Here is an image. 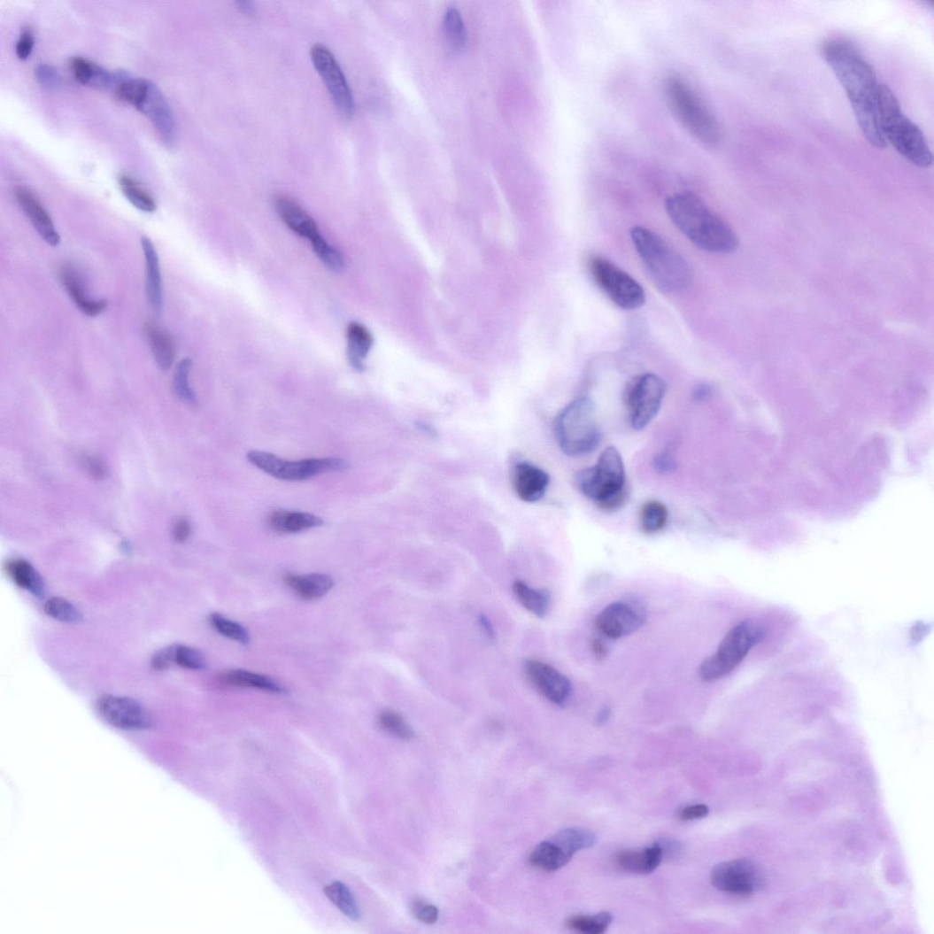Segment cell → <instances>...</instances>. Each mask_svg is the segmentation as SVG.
Wrapping results in <instances>:
<instances>
[{
	"label": "cell",
	"instance_id": "cell-1",
	"mask_svg": "<svg viewBox=\"0 0 934 934\" xmlns=\"http://www.w3.org/2000/svg\"><path fill=\"white\" fill-rule=\"evenodd\" d=\"M822 54L845 89L857 123L866 140L876 148L887 146L879 119V90L875 70L849 40L833 38L822 46Z\"/></svg>",
	"mask_w": 934,
	"mask_h": 934
},
{
	"label": "cell",
	"instance_id": "cell-2",
	"mask_svg": "<svg viewBox=\"0 0 934 934\" xmlns=\"http://www.w3.org/2000/svg\"><path fill=\"white\" fill-rule=\"evenodd\" d=\"M666 207L674 224L699 249L727 254L737 248L738 240L733 229L696 194H675L667 200Z\"/></svg>",
	"mask_w": 934,
	"mask_h": 934
},
{
	"label": "cell",
	"instance_id": "cell-3",
	"mask_svg": "<svg viewBox=\"0 0 934 934\" xmlns=\"http://www.w3.org/2000/svg\"><path fill=\"white\" fill-rule=\"evenodd\" d=\"M632 243L655 285L667 293L686 289L692 274L689 264L653 231L636 227L631 229Z\"/></svg>",
	"mask_w": 934,
	"mask_h": 934
},
{
	"label": "cell",
	"instance_id": "cell-4",
	"mask_svg": "<svg viewBox=\"0 0 934 934\" xmlns=\"http://www.w3.org/2000/svg\"><path fill=\"white\" fill-rule=\"evenodd\" d=\"M879 119L883 137L911 164L928 168L933 158L920 127L903 114L899 103L890 87L881 84L879 90Z\"/></svg>",
	"mask_w": 934,
	"mask_h": 934
},
{
	"label": "cell",
	"instance_id": "cell-5",
	"mask_svg": "<svg viewBox=\"0 0 934 934\" xmlns=\"http://www.w3.org/2000/svg\"><path fill=\"white\" fill-rule=\"evenodd\" d=\"M578 490L598 507L606 511L621 508L628 497L626 473L619 451L608 447L591 467L576 476Z\"/></svg>",
	"mask_w": 934,
	"mask_h": 934
},
{
	"label": "cell",
	"instance_id": "cell-6",
	"mask_svg": "<svg viewBox=\"0 0 934 934\" xmlns=\"http://www.w3.org/2000/svg\"><path fill=\"white\" fill-rule=\"evenodd\" d=\"M665 96L672 113L692 137L709 147L720 143L722 130L716 117L684 81L668 79Z\"/></svg>",
	"mask_w": 934,
	"mask_h": 934
},
{
	"label": "cell",
	"instance_id": "cell-7",
	"mask_svg": "<svg viewBox=\"0 0 934 934\" xmlns=\"http://www.w3.org/2000/svg\"><path fill=\"white\" fill-rule=\"evenodd\" d=\"M554 433L569 457L586 456L596 450L601 436L592 400L583 398L567 405L555 419Z\"/></svg>",
	"mask_w": 934,
	"mask_h": 934
},
{
	"label": "cell",
	"instance_id": "cell-8",
	"mask_svg": "<svg viewBox=\"0 0 934 934\" xmlns=\"http://www.w3.org/2000/svg\"><path fill=\"white\" fill-rule=\"evenodd\" d=\"M119 101L135 107L153 125L166 146H172L176 127L170 105L160 89L147 80H128L116 88Z\"/></svg>",
	"mask_w": 934,
	"mask_h": 934
},
{
	"label": "cell",
	"instance_id": "cell-9",
	"mask_svg": "<svg viewBox=\"0 0 934 934\" xmlns=\"http://www.w3.org/2000/svg\"><path fill=\"white\" fill-rule=\"evenodd\" d=\"M765 637L764 629L746 620L732 628L720 643L716 652L703 661L699 675L703 681L713 682L729 675Z\"/></svg>",
	"mask_w": 934,
	"mask_h": 934
},
{
	"label": "cell",
	"instance_id": "cell-10",
	"mask_svg": "<svg viewBox=\"0 0 934 934\" xmlns=\"http://www.w3.org/2000/svg\"><path fill=\"white\" fill-rule=\"evenodd\" d=\"M596 834L583 828H567L534 849L529 857L532 866L546 872H554L566 866L580 851L596 845Z\"/></svg>",
	"mask_w": 934,
	"mask_h": 934
},
{
	"label": "cell",
	"instance_id": "cell-11",
	"mask_svg": "<svg viewBox=\"0 0 934 934\" xmlns=\"http://www.w3.org/2000/svg\"><path fill=\"white\" fill-rule=\"evenodd\" d=\"M589 270L598 288L620 308L630 311L645 305L643 287L610 260L592 256L589 259Z\"/></svg>",
	"mask_w": 934,
	"mask_h": 934
},
{
	"label": "cell",
	"instance_id": "cell-12",
	"mask_svg": "<svg viewBox=\"0 0 934 934\" xmlns=\"http://www.w3.org/2000/svg\"><path fill=\"white\" fill-rule=\"evenodd\" d=\"M247 459L266 474L286 481H305L324 473L344 471L349 467L346 461L336 458L288 461L258 450L250 451Z\"/></svg>",
	"mask_w": 934,
	"mask_h": 934
},
{
	"label": "cell",
	"instance_id": "cell-13",
	"mask_svg": "<svg viewBox=\"0 0 934 934\" xmlns=\"http://www.w3.org/2000/svg\"><path fill=\"white\" fill-rule=\"evenodd\" d=\"M274 204L282 220L294 233L309 239L322 263L329 269L339 273L344 266L342 253L327 243L320 235L316 222L306 211L290 198L283 196L276 197Z\"/></svg>",
	"mask_w": 934,
	"mask_h": 934
},
{
	"label": "cell",
	"instance_id": "cell-14",
	"mask_svg": "<svg viewBox=\"0 0 934 934\" xmlns=\"http://www.w3.org/2000/svg\"><path fill=\"white\" fill-rule=\"evenodd\" d=\"M666 391L664 380L653 374L630 380L624 390V404L632 428L641 430L651 423L661 406Z\"/></svg>",
	"mask_w": 934,
	"mask_h": 934
},
{
	"label": "cell",
	"instance_id": "cell-15",
	"mask_svg": "<svg viewBox=\"0 0 934 934\" xmlns=\"http://www.w3.org/2000/svg\"><path fill=\"white\" fill-rule=\"evenodd\" d=\"M711 884L721 892L750 896L764 885L759 866L747 859H737L717 864L711 872Z\"/></svg>",
	"mask_w": 934,
	"mask_h": 934
},
{
	"label": "cell",
	"instance_id": "cell-16",
	"mask_svg": "<svg viewBox=\"0 0 934 934\" xmlns=\"http://www.w3.org/2000/svg\"><path fill=\"white\" fill-rule=\"evenodd\" d=\"M311 55L337 110L343 117L351 118L354 112L351 90L335 55L322 44L314 45Z\"/></svg>",
	"mask_w": 934,
	"mask_h": 934
},
{
	"label": "cell",
	"instance_id": "cell-17",
	"mask_svg": "<svg viewBox=\"0 0 934 934\" xmlns=\"http://www.w3.org/2000/svg\"><path fill=\"white\" fill-rule=\"evenodd\" d=\"M646 621L645 610L636 601H615L596 619V627L605 637L618 640L634 634Z\"/></svg>",
	"mask_w": 934,
	"mask_h": 934
},
{
	"label": "cell",
	"instance_id": "cell-18",
	"mask_svg": "<svg viewBox=\"0 0 934 934\" xmlns=\"http://www.w3.org/2000/svg\"><path fill=\"white\" fill-rule=\"evenodd\" d=\"M97 710L109 725L120 730L138 731L152 726L144 707L133 699L106 695L98 700Z\"/></svg>",
	"mask_w": 934,
	"mask_h": 934
},
{
	"label": "cell",
	"instance_id": "cell-19",
	"mask_svg": "<svg viewBox=\"0 0 934 934\" xmlns=\"http://www.w3.org/2000/svg\"><path fill=\"white\" fill-rule=\"evenodd\" d=\"M523 669L528 680L550 702L563 706L567 701L571 683L563 674L536 660H527Z\"/></svg>",
	"mask_w": 934,
	"mask_h": 934
},
{
	"label": "cell",
	"instance_id": "cell-20",
	"mask_svg": "<svg viewBox=\"0 0 934 934\" xmlns=\"http://www.w3.org/2000/svg\"><path fill=\"white\" fill-rule=\"evenodd\" d=\"M58 278L76 307L85 315L97 317L107 309L106 299L89 297L85 279L73 265L66 263L60 266Z\"/></svg>",
	"mask_w": 934,
	"mask_h": 934
},
{
	"label": "cell",
	"instance_id": "cell-21",
	"mask_svg": "<svg viewBox=\"0 0 934 934\" xmlns=\"http://www.w3.org/2000/svg\"><path fill=\"white\" fill-rule=\"evenodd\" d=\"M512 483L521 500L534 503L545 496L550 476L544 469L523 461L515 465L512 472Z\"/></svg>",
	"mask_w": 934,
	"mask_h": 934
},
{
	"label": "cell",
	"instance_id": "cell-22",
	"mask_svg": "<svg viewBox=\"0 0 934 934\" xmlns=\"http://www.w3.org/2000/svg\"><path fill=\"white\" fill-rule=\"evenodd\" d=\"M14 195L27 219L46 243L53 247L60 243L53 221L37 197L25 187H17Z\"/></svg>",
	"mask_w": 934,
	"mask_h": 934
},
{
	"label": "cell",
	"instance_id": "cell-23",
	"mask_svg": "<svg viewBox=\"0 0 934 934\" xmlns=\"http://www.w3.org/2000/svg\"><path fill=\"white\" fill-rule=\"evenodd\" d=\"M142 248L145 260V289L149 305L157 313L164 308V290L160 263L156 248L148 237L142 238Z\"/></svg>",
	"mask_w": 934,
	"mask_h": 934
},
{
	"label": "cell",
	"instance_id": "cell-24",
	"mask_svg": "<svg viewBox=\"0 0 934 934\" xmlns=\"http://www.w3.org/2000/svg\"><path fill=\"white\" fill-rule=\"evenodd\" d=\"M662 858L664 856H662L661 849L658 843H655L642 852H619L615 855L614 862L621 869L630 875L647 876L659 867Z\"/></svg>",
	"mask_w": 934,
	"mask_h": 934
},
{
	"label": "cell",
	"instance_id": "cell-25",
	"mask_svg": "<svg viewBox=\"0 0 934 934\" xmlns=\"http://www.w3.org/2000/svg\"><path fill=\"white\" fill-rule=\"evenodd\" d=\"M218 680L224 686L257 689L275 695H284L288 691L273 678L241 669L224 671L219 675Z\"/></svg>",
	"mask_w": 934,
	"mask_h": 934
},
{
	"label": "cell",
	"instance_id": "cell-26",
	"mask_svg": "<svg viewBox=\"0 0 934 934\" xmlns=\"http://www.w3.org/2000/svg\"><path fill=\"white\" fill-rule=\"evenodd\" d=\"M284 583L294 594L307 601L322 598L335 586L333 578L321 574L287 575Z\"/></svg>",
	"mask_w": 934,
	"mask_h": 934
},
{
	"label": "cell",
	"instance_id": "cell-27",
	"mask_svg": "<svg viewBox=\"0 0 934 934\" xmlns=\"http://www.w3.org/2000/svg\"><path fill=\"white\" fill-rule=\"evenodd\" d=\"M321 518L307 512L276 510L271 513L268 524L279 534H294L321 527Z\"/></svg>",
	"mask_w": 934,
	"mask_h": 934
},
{
	"label": "cell",
	"instance_id": "cell-28",
	"mask_svg": "<svg viewBox=\"0 0 934 934\" xmlns=\"http://www.w3.org/2000/svg\"><path fill=\"white\" fill-rule=\"evenodd\" d=\"M346 336L349 363L357 372H364V359L374 345V337L366 326L358 322L348 325Z\"/></svg>",
	"mask_w": 934,
	"mask_h": 934
},
{
	"label": "cell",
	"instance_id": "cell-29",
	"mask_svg": "<svg viewBox=\"0 0 934 934\" xmlns=\"http://www.w3.org/2000/svg\"><path fill=\"white\" fill-rule=\"evenodd\" d=\"M145 336L159 369L169 370L175 359V346L171 336L158 324L149 321L144 327Z\"/></svg>",
	"mask_w": 934,
	"mask_h": 934
},
{
	"label": "cell",
	"instance_id": "cell-30",
	"mask_svg": "<svg viewBox=\"0 0 934 934\" xmlns=\"http://www.w3.org/2000/svg\"><path fill=\"white\" fill-rule=\"evenodd\" d=\"M6 568L8 575L18 587L39 598L45 596L44 580L32 564L24 560H13L7 564Z\"/></svg>",
	"mask_w": 934,
	"mask_h": 934
},
{
	"label": "cell",
	"instance_id": "cell-31",
	"mask_svg": "<svg viewBox=\"0 0 934 934\" xmlns=\"http://www.w3.org/2000/svg\"><path fill=\"white\" fill-rule=\"evenodd\" d=\"M70 66L75 79L85 86L104 89L115 81L112 73L87 58H73Z\"/></svg>",
	"mask_w": 934,
	"mask_h": 934
},
{
	"label": "cell",
	"instance_id": "cell-32",
	"mask_svg": "<svg viewBox=\"0 0 934 934\" xmlns=\"http://www.w3.org/2000/svg\"><path fill=\"white\" fill-rule=\"evenodd\" d=\"M514 593L521 605L538 618L545 617L551 607V596L546 590L533 589L522 582H516Z\"/></svg>",
	"mask_w": 934,
	"mask_h": 934
},
{
	"label": "cell",
	"instance_id": "cell-33",
	"mask_svg": "<svg viewBox=\"0 0 934 934\" xmlns=\"http://www.w3.org/2000/svg\"><path fill=\"white\" fill-rule=\"evenodd\" d=\"M444 30L446 43L454 52L463 50L467 43V29L461 13L456 8H450L444 14Z\"/></svg>",
	"mask_w": 934,
	"mask_h": 934
},
{
	"label": "cell",
	"instance_id": "cell-34",
	"mask_svg": "<svg viewBox=\"0 0 934 934\" xmlns=\"http://www.w3.org/2000/svg\"><path fill=\"white\" fill-rule=\"evenodd\" d=\"M668 509L658 500L647 501L641 509L640 525L647 535H654L664 530L668 523Z\"/></svg>",
	"mask_w": 934,
	"mask_h": 934
},
{
	"label": "cell",
	"instance_id": "cell-35",
	"mask_svg": "<svg viewBox=\"0 0 934 934\" xmlns=\"http://www.w3.org/2000/svg\"><path fill=\"white\" fill-rule=\"evenodd\" d=\"M118 182L120 191L134 206L145 213L155 212L158 208L156 200L134 178L127 174H120Z\"/></svg>",
	"mask_w": 934,
	"mask_h": 934
},
{
	"label": "cell",
	"instance_id": "cell-36",
	"mask_svg": "<svg viewBox=\"0 0 934 934\" xmlns=\"http://www.w3.org/2000/svg\"><path fill=\"white\" fill-rule=\"evenodd\" d=\"M328 899L348 918L358 921L360 912L351 891L343 883L335 882L324 889Z\"/></svg>",
	"mask_w": 934,
	"mask_h": 934
},
{
	"label": "cell",
	"instance_id": "cell-37",
	"mask_svg": "<svg viewBox=\"0 0 934 934\" xmlns=\"http://www.w3.org/2000/svg\"><path fill=\"white\" fill-rule=\"evenodd\" d=\"M208 620L210 625L223 637L243 645H250V632L243 624L229 620L219 613L211 614Z\"/></svg>",
	"mask_w": 934,
	"mask_h": 934
},
{
	"label": "cell",
	"instance_id": "cell-38",
	"mask_svg": "<svg viewBox=\"0 0 934 934\" xmlns=\"http://www.w3.org/2000/svg\"><path fill=\"white\" fill-rule=\"evenodd\" d=\"M614 921V916L608 912H601L596 915H576L567 921V926L586 934H600L607 930Z\"/></svg>",
	"mask_w": 934,
	"mask_h": 934
},
{
	"label": "cell",
	"instance_id": "cell-39",
	"mask_svg": "<svg viewBox=\"0 0 934 934\" xmlns=\"http://www.w3.org/2000/svg\"><path fill=\"white\" fill-rule=\"evenodd\" d=\"M378 725L384 732L401 740L411 741L415 733L405 719L398 712L384 711L378 717Z\"/></svg>",
	"mask_w": 934,
	"mask_h": 934
},
{
	"label": "cell",
	"instance_id": "cell-40",
	"mask_svg": "<svg viewBox=\"0 0 934 934\" xmlns=\"http://www.w3.org/2000/svg\"><path fill=\"white\" fill-rule=\"evenodd\" d=\"M44 611L50 618L65 623L73 624L82 621L80 611L63 598L55 597L47 600Z\"/></svg>",
	"mask_w": 934,
	"mask_h": 934
},
{
	"label": "cell",
	"instance_id": "cell-41",
	"mask_svg": "<svg viewBox=\"0 0 934 934\" xmlns=\"http://www.w3.org/2000/svg\"><path fill=\"white\" fill-rule=\"evenodd\" d=\"M192 360L190 359L187 358L180 361L174 374V387L181 400L194 405L197 403V398L189 384Z\"/></svg>",
	"mask_w": 934,
	"mask_h": 934
},
{
	"label": "cell",
	"instance_id": "cell-42",
	"mask_svg": "<svg viewBox=\"0 0 934 934\" xmlns=\"http://www.w3.org/2000/svg\"><path fill=\"white\" fill-rule=\"evenodd\" d=\"M174 664L192 671H201L206 668L204 654L194 647L183 645H174Z\"/></svg>",
	"mask_w": 934,
	"mask_h": 934
},
{
	"label": "cell",
	"instance_id": "cell-43",
	"mask_svg": "<svg viewBox=\"0 0 934 934\" xmlns=\"http://www.w3.org/2000/svg\"><path fill=\"white\" fill-rule=\"evenodd\" d=\"M412 911L416 919L426 924H434L438 921V909L425 900H415Z\"/></svg>",
	"mask_w": 934,
	"mask_h": 934
},
{
	"label": "cell",
	"instance_id": "cell-44",
	"mask_svg": "<svg viewBox=\"0 0 934 934\" xmlns=\"http://www.w3.org/2000/svg\"><path fill=\"white\" fill-rule=\"evenodd\" d=\"M35 43L34 30L30 27L23 28L19 41L16 44V54L19 59H27L32 54Z\"/></svg>",
	"mask_w": 934,
	"mask_h": 934
},
{
	"label": "cell",
	"instance_id": "cell-45",
	"mask_svg": "<svg viewBox=\"0 0 934 934\" xmlns=\"http://www.w3.org/2000/svg\"><path fill=\"white\" fill-rule=\"evenodd\" d=\"M38 81L46 88L54 89L59 85L60 78L54 67L49 65H40L35 70Z\"/></svg>",
	"mask_w": 934,
	"mask_h": 934
},
{
	"label": "cell",
	"instance_id": "cell-46",
	"mask_svg": "<svg viewBox=\"0 0 934 934\" xmlns=\"http://www.w3.org/2000/svg\"><path fill=\"white\" fill-rule=\"evenodd\" d=\"M152 668L158 671L169 669L174 664V645L167 646L156 652L151 660Z\"/></svg>",
	"mask_w": 934,
	"mask_h": 934
},
{
	"label": "cell",
	"instance_id": "cell-47",
	"mask_svg": "<svg viewBox=\"0 0 934 934\" xmlns=\"http://www.w3.org/2000/svg\"><path fill=\"white\" fill-rule=\"evenodd\" d=\"M709 814V807L704 804L687 806L679 811V819L683 822H691L706 818Z\"/></svg>",
	"mask_w": 934,
	"mask_h": 934
},
{
	"label": "cell",
	"instance_id": "cell-48",
	"mask_svg": "<svg viewBox=\"0 0 934 934\" xmlns=\"http://www.w3.org/2000/svg\"><path fill=\"white\" fill-rule=\"evenodd\" d=\"M660 845L662 856L672 860L680 859L684 853V848L681 842L675 839H661L657 842Z\"/></svg>",
	"mask_w": 934,
	"mask_h": 934
},
{
	"label": "cell",
	"instance_id": "cell-49",
	"mask_svg": "<svg viewBox=\"0 0 934 934\" xmlns=\"http://www.w3.org/2000/svg\"><path fill=\"white\" fill-rule=\"evenodd\" d=\"M174 538L175 541L183 544L187 541L191 535V526L186 520H181L177 521L173 530Z\"/></svg>",
	"mask_w": 934,
	"mask_h": 934
},
{
	"label": "cell",
	"instance_id": "cell-50",
	"mask_svg": "<svg viewBox=\"0 0 934 934\" xmlns=\"http://www.w3.org/2000/svg\"><path fill=\"white\" fill-rule=\"evenodd\" d=\"M84 467L87 471L96 478H102L106 474V468L103 462L96 458H86Z\"/></svg>",
	"mask_w": 934,
	"mask_h": 934
},
{
	"label": "cell",
	"instance_id": "cell-51",
	"mask_svg": "<svg viewBox=\"0 0 934 934\" xmlns=\"http://www.w3.org/2000/svg\"><path fill=\"white\" fill-rule=\"evenodd\" d=\"M591 650L594 655L598 660H604L608 654V650L604 642L594 639L591 643Z\"/></svg>",
	"mask_w": 934,
	"mask_h": 934
},
{
	"label": "cell",
	"instance_id": "cell-52",
	"mask_svg": "<svg viewBox=\"0 0 934 934\" xmlns=\"http://www.w3.org/2000/svg\"><path fill=\"white\" fill-rule=\"evenodd\" d=\"M479 623L481 625L482 629L484 630V634L487 636V637L490 641H494L496 637V632L490 620L484 615H480Z\"/></svg>",
	"mask_w": 934,
	"mask_h": 934
},
{
	"label": "cell",
	"instance_id": "cell-53",
	"mask_svg": "<svg viewBox=\"0 0 934 934\" xmlns=\"http://www.w3.org/2000/svg\"><path fill=\"white\" fill-rule=\"evenodd\" d=\"M656 463L657 467L660 468V470L661 471H669L670 469L675 467L674 460L670 456L668 455L660 456V458L656 459Z\"/></svg>",
	"mask_w": 934,
	"mask_h": 934
},
{
	"label": "cell",
	"instance_id": "cell-54",
	"mask_svg": "<svg viewBox=\"0 0 934 934\" xmlns=\"http://www.w3.org/2000/svg\"><path fill=\"white\" fill-rule=\"evenodd\" d=\"M611 714H612V712H611L610 708L606 707L604 709H601L599 711V713L598 714V716H597V719H596L597 725L598 726H604V725H606V722L611 718Z\"/></svg>",
	"mask_w": 934,
	"mask_h": 934
},
{
	"label": "cell",
	"instance_id": "cell-55",
	"mask_svg": "<svg viewBox=\"0 0 934 934\" xmlns=\"http://www.w3.org/2000/svg\"><path fill=\"white\" fill-rule=\"evenodd\" d=\"M236 6L238 7V9L241 12H243V13H246V14H251L253 12V8L251 6V4L248 3V2L236 3Z\"/></svg>",
	"mask_w": 934,
	"mask_h": 934
}]
</instances>
